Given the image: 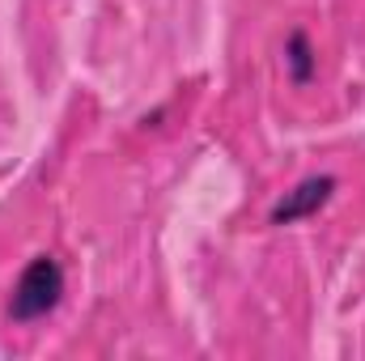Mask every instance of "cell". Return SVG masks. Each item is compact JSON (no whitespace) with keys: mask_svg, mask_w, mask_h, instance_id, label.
<instances>
[{"mask_svg":"<svg viewBox=\"0 0 365 361\" xmlns=\"http://www.w3.org/2000/svg\"><path fill=\"white\" fill-rule=\"evenodd\" d=\"M60 298H64V268H60L51 255H38V260H30L26 272L17 276L9 315H13L17 323L43 319V315H51V310L60 306Z\"/></svg>","mask_w":365,"mask_h":361,"instance_id":"1","label":"cell"},{"mask_svg":"<svg viewBox=\"0 0 365 361\" xmlns=\"http://www.w3.org/2000/svg\"><path fill=\"white\" fill-rule=\"evenodd\" d=\"M331 191H336V179H331V175H314V179L297 183L293 191H284V200L272 208V225H293V221L319 213V208L331 200Z\"/></svg>","mask_w":365,"mask_h":361,"instance_id":"2","label":"cell"},{"mask_svg":"<svg viewBox=\"0 0 365 361\" xmlns=\"http://www.w3.org/2000/svg\"><path fill=\"white\" fill-rule=\"evenodd\" d=\"M289 68H293V81H310V68H314V60H310V43H306V34H293L289 39Z\"/></svg>","mask_w":365,"mask_h":361,"instance_id":"3","label":"cell"}]
</instances>
